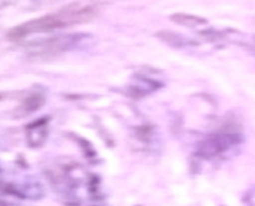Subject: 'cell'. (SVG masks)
Returning a JSON list of instances; mask_svg holds the SVG:
<instances>
[{"label": "cell", "mask_w": 255, "mask_h": 206, "mask_svg": "<svg viewBox=\"0 0 255 206\" xmlns=\"http://www.w3.org/2000/svg\"><path fill=\"white\" fill-rule=\"evenodd\" d=\"M99 15V5L96 2H75L55 13L29 19L23 24H18L8 32L10 41H21L32 34H44L75 24H84Z\"/></svg>", "instance_id": "cell-1"}, {"label": "cell", "mask_w": 255, "mask_h": 206, "mask_svg": "<svg viewBox=\"0 0 255 206\" xmlns=\"http://www.w3.org/2000/svg\"><path fill=\"white\" fill-rule=\"evenodd\" d=\"M243 142V131L236 123H226L210 134L199 145V155L205 159H213L226 153Z\"/></svg>", "instance_id": "cell-2"}, {"label": "cell", "mask_w": 255, "mask_h": 206, "mask_svg": "<svg viewBox=\"0 0 255 206\" xmlns=\"http://www.w3.org/2000/svg\"><path fill=\"white\" fill-rule=\"evenodd\" d=\"M89 34H83V32H75V34H65L57 36L52 39H44L41 42H34L29 45V55L44 57V55H58V53L68 52L75 49L86 39H89Z\"/></svg>", "instance_id": "cell-3"}, {"label": "cell", "mask_w": 255, "mask_h": 206, "mask_svg": "<svg viewBox=\"0 0 255 206\" xmlns=\"http://www.w3.org/2000/svg\"><path fill=\"white\" fill-rule=\"evenodd\" d=\"M163 87V82L160 81L157 77H152L149 72H139L132 77L131 84L128 85L125 94L129 95L132 98H144L147 95L153 94L155 90L162 89Z\"/></svg>", "instance_id": "cell-4"}, {"label": "cell", "mask_w": 255, "mask_h": 206, "mask_svg": "<svg viewBox=\"0 0 255 206\" xmlns=\"http://www.w3.org/2000/svg\"><path fill=\"white\" fill-rule=\"evenodd\" d=\"M50 131V118L44 116L26 126V142L31 148H41L47 142Z\"/></svg>", "instance_id": "cell-5"}, {"label": "cell", "mask_w": 255, "mask_h": 206, "mask_svg": "<svg viewBox=\"0 0 255 206\" xmlns=\"http://www.w3.org/2000/svg\"><path fill=\"white\" fill-rule=\"evenodd\" d=\"M45 103V95L44 92H32L28 97L24 98V100L18 105V108L15 110V115L16 118H26L32 115V113H36L37 110H41Z\"/></svg>", "instance_id": "cell-6"}, {"label": "cell", "mask_w": 255, "mask_h": 206, "mask_svg": "<svg viewBox=\"0 0 255 206\" xmlns=\"http://www.w3.org/2000/svg\"><path fill=\"white\" fill-rule=\"evenodd\" d=\"M157 37L162 42L168 44L170 47H174V49H187V47H192V45H199V42L192 41V39H187L173 31H160L157 32Z\"/></svg>", "instance_id": "cell-7"}, {"label": "cell", "mask_w": 255, "mask_h": 206, "mask_svg": "<svg viewBox=\"0 0 255 206\" xmlns=\"http://www.w3.org/2000/svg\"><path fill=\"white\" fill-rule=\"evenodd\" d=\"M13 190L19 198H29V200H39L44 197V189L39 182H21V184H11Z\"/></svg>", "instance_id": "cell-8"}, {"label": "cell", "mask_w": 255, "mask_h": 206, "mask_svg": "<svg viewBox=\"0 0 255 206\" xmlns=\"http://www.w3.org/2000/svg\"><path fill=\"white\" fill-rule=\"evenodd\" d=\"M170 19L179 26H184V28H191V29L207 24L205 18H200L197 15H189V13H174V15L170 16Z\"/></svg>", "instance_id": "cell-9"}, {"label": "cell", "mask_w": 255, "mask_h": 206, "mask_svg": "<svg viewBox=\"0 0 255 206\" xmlns=\"http://www.w3.org/2000/svg\"><path fill=\"white\" fill-rule=\"evenodd\" d=\"M75 138L78 140V145H79V147L83 148L84 156H86L87 159H96V151H94V148L89 145V142H86L84 138H81V137H75Z\"/></svg>", "instance_id": "cell-10"}, {"label": "cell", "mask_w": 255, "mask_h": 206, "mask_svg": "<svg viewBox=\"0 0 255 206\" xmlns=\"http://www.w3.org/2000/svg\"><path fill=\"white\" fill-rule=\"evenodd\" d=\"M0 100H2V95H0Z\"/></svg>", "instance_id": "cell-11"}, {"label": "cell", "mask_w": 255, "mask_h": 206, "mask_svg": "<svg viewBox=\"0 0 255 206\" xmlns=\"http://www.w3.org/2000/svg\"><path fill=\"white\" fill-rule=\"evenodd\" d=\"M0 184H2V181H0Z\"/></svg>", "instance_id": "cell-12"}]
</instances>
